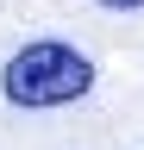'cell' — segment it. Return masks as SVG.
I'll return each instance as SVG.
<instances>
[{"mask_svg": "<svg viewBox=\"0 0 144 150\" xmlns=\"http://www.w3.org/2000/svg\"><path fill=\"white\" fill-rule=\"evenodd\" d=\"M0 94H6V106H25V112L69 106L82 94H94V63H88V50L63 44V38H31L6 56Z\"/></svg>", "mask_w": 144, "mask_h": 150, "instance_id": "obj_1", "label": "cell"}, {"mask_svg": "<svg viewBox=\"0 0 144 150\" xmlns=\"http://www.w3.org/2000/svg\"><path fill=\"white\" fill-rule=\"evenodd\" d=\"M100 6H106V13H138L144 0H100Z\"/></svg>", "mask_w": 144, "mask_h": 150, "instance_id": "obj_2", "label": "cell"}]
</instances>
